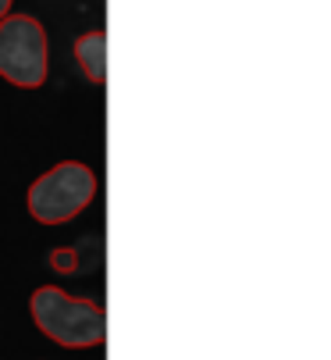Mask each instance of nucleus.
I'll return each mask as SVG.
<instances>
[{
	"label": "nucleus",
	"mask_w": 331,
	"mask_h": 360,
	"mask_svg": "<svg viewBox=\"0 0 331 360\" xmlns=\"http://www.w3.org/2000/svg\"><path fill=\"white\" fill-rule=\"evenodd\" d=\"M11 4H15V0H0V18L11 15Z\"/></svg>",
	"instance_id": "423d86ee"
},
{
	"label": "nucleus",
	"mask_w": 331,
	"mask_h": 360,
	"mask_svg": "<svg viewBox=\"0 0 331 360\" xmlns=\"http://www.w3.org/2000/svg\"><path fill=\"white\" fill-rule=\"evenodd\" d=\"M0 75L22 89H36L46 82V29L36 18H0Z\"/></svg>",
	"instance_id": "7ed1b4c3"
},
{
	"label": "nucleus",
	"mask_w": 331,
	"mask_h": 360,
	"mask_svg": "<svg viewBox=\"0 0 331 360\" xmlns=\"http://www.w3.org/2000/svg\"><path fill=\"white\" fill-rule=\"evenodd\" d=\"M96 175L82 161H61L29 186V214L39 225H65L89 207Z\"/></svg>",
	"instance_id": "f03ea898"
},
{
	"label": "nucleus",
	"mask_w": 331,
	"mask_h": 360,
	"mask_svg": "<svg viewBox=\"0 0 331 360\" xmlns=\"http://www.w3.org/2000/svg\"><path fill=\"white\" fill-rule=\"evenodd\" d=\"M50 268L61 271V275H72V271L79 268V253H75V250H53V253H50Z\"/></svg>",
	"instance_id": "39448f33"
},
{
	"label": "nucleus",
	"mask_w": 331,
	"mask_h": 360,
	"mask_svg": "<svg viewBox=\"0 0 331 360\" xmlns=\"http://www.w3.org/2000/svg\"><path fill=\"white\" fill-rule=\"evenodd\" d=\"M75 61L82 65L89 82L107 79V36L103 32H86L75 39Z\"/></svg>",
	"instance_id": "20e7f679"
},
{
	"label": "nucleus",
	"mask_w": 331,
	"mask_h": 360,
	"mask_svg": "<svg viewBox=\"0 0 331 360\" xmlns=\"http://www.w3.org/2000/svg\"><path fill=\"white\" fill-rule=\"evenodd\" d=\"M29 303H32V321H36V328H39L46 339H53L58 346L86 349V346L103 342V335H107L103 307L93 303V300L68 296V292L58 289V285H39Z\"/></svg>",
	"instance_id": "f257e3e1"
}]
</instances>
